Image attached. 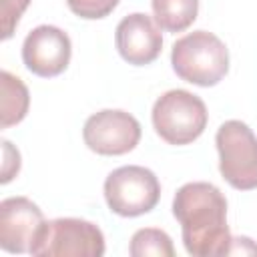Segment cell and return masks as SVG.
I'll return each mask as SVG.
<instances>
[{"mask_svg":"<svg viewBox=\"0 0 257 257\" xmlns=\"http://www.w3.org/2000/svg\"><path fill=\"white\" fill-rule=\"evenodd\" d=\"M173 215L181 223L189 255H229L231 233L227 225V199L211 183H187L173 199Z\"/></svg>","mask_w":257,"mask_h":257,"instance_id":"1","label":"cell"},{"mask_svg":"<svg viewBox=\"0 0 257 257\" xmlns=\"http://www.w3.org/2000/svg\"><path fill=\"white\" fill-rule=\"evenodd\" d=\"M171 64L179 78L197 86H213L229 70V50L213 32L195 30L173 44Z\"/></svg>","mask_w":257,"mask_h":257,"instance_id":"2","label":"cell"},{"mask_svg":"<svg viewBox=\"0 0 257 257\" xmlns=\"http://www.w3.org/2000/svg\"><path fill=\"white\" fill-rule=\"evenodd\" d=\"M205 102L183 88L161 94L153 104V126L169 145H189L197 141L207 126Z\"/></svg>","mask_w":257,"mask_h":257,"instance_id":"3","label":"cell"},{"mask_svg":"<svg viewBox=\"0 0 257 257\" xmlns=\"http://www.w3.org/2000/svg\"><path fill=\"white\" fill-rule=\"evenodd\" d=\"M28 253L38 257H100L104 255V235L94 223L84 219H52L42 223Z\"/></svg>","mask_w":257,"mask_h":257,"instance_id":"4","label":"cell"},{"mask_svg":"<svg viewBox=\"0 0 257 257\" xmlns=\"http://www.w3.org/2000/svg\"><path fill=\"white\" fill-rule=\"evenodd\" d=\"M219 171L239 191L257 189V137L241 120H225L217 135Z\"/></svg>","mask_w":257,"mask_h":257,"instance_id":"5","label":"cell"},{"mask_svg":"<svg viewBox=\"0 0 257 257\" xmlns=\"http://www.w3.org/2000/svg\"><path fill=\"white\" fill-rule=\"evenodd\" d=\"M104 199L112 213L120 217H139L157 207L161 183L151 169L139 165L118 167L104 181Z\"/></svg>","mask_w":257,"mask_h":257,"instance_id":"6","label":"cell"},{"mask_svg":"<svg viewBox=\"0 0 257 257\" xmlns=\"http://www.w3.org/2000/svg\"><path fill=\"white\" fill-rule=\"evenodd\" d=\"M84 145L96 155L116 157L133 151L141 141L139 120L118 108H104L90 114L82 128Z\"/></svg>","mask_w":257,"mask_h":257,"instance_id":"7","label":"cell"},{"mask_svg":"<svg viewBox=\"0 0 257 257\" xmlns=\"http://www.w3.org/2000/svg\"><path fill=\"white\" fill-rule=\"evenodd\" d=\"M72 46L64 30L42 24L30 30L22 44V60L26 68L42 78L58 76L70 62Z\"/></svg>","mask_w":257,"mask_h":257,"instance_id":"8","label":"cell"},{"mask_svg":"<svg viewBox=\"0 0 257 257\" xmlns=\"http://www.w3.org/2000/svg\"><path fill=\"white\" fill-rule=\"evenodd\" d=\"M44 217L26 197H8L0 203V247L8 253H26L42 227Z\"/></svg>","mask_w":257,"mask_h":257,"instance_id":"9","label":"cell"},{"mask_svg":"<svg viewBox=\"0 0 257 257\" xmlns=\"http://www.w3.org/2000/svg\"><path fill=\"white\" fill-rule=\"evenodd\" d=\"M114 40L118 54L135 66L151 64L163 48L161 30L155 26L153 18L143 12H133L124 16L116 26Z\"/></svg>","mask_w":257,"mask_h":257,"instance_id":"10","label":"cell"},{"mask_svg":"<svg viewBox=\"0 0 257 257\" xmlns=\"http://www.w3.org/2000/svg\"><path fill=\"white\" fill-rule=\"evenodd\" d=\"M0 86H2V98H0V126L8 128L12 124H18L26 112H28V104H30V94L26 84L10 74L8 70L0 72Z\"/></svg>","mask_w":257,"mask_h":257,"instance_id":"11","label":"cell"},{"mask_svg":"<svg viewBox=\"0 0 257 257\" xmlns=\"http://www.w3.org/2000/svg\"><path fill=\"white\" fill-rule=\"evenodd\" d=\"M151 4L157 24L167 32L187 30L199 14V0H153Z\"/></svg>","mask_w":257,"mask_h":257,"instance_id":"12","label":"cell"},{"mask_svg":"<svg viewBox=\"0 0 257 257\" xmlns=\"http://www.w3.org/2000/svg\"><path fill=\"white\" fill-rule=\"evenodd\" d=\"M128 253L133 257H173L175 255V247L171 237L155 227H147V229H139L128 245Z\"/></svg>","mask_w":257,"mask_h":257,"instance_id":"13","label":"cell"},{"mask_svg":"<svg viewBox=\"0 0 257 257\" xmlns=\"http://www.w3.org/2000/svg\"><path fill=\"white\" fill-rule=\"evenodd\" d=\"M66 4L76 16L86 20H96L108 16L116 8L118 0H66Z\"/></svg>","mask_w":257,"mask_h":257,"instance_id":"14","label":"cell"},{"mask_svg":"<svg viewBox=\"0 0 257 257\" xmlns=\"http://www.w3.org/2000/svg\"><path fill=\"white\" fill-rule=\"evenodd\" d=\"M30 0H2V38L8 40L14 34V28L22 16V12L28 8Z\"/></svg>","mask_w":257,"mask_h":257,"instance_id":"15","label":"cell"},{"mask_svg":"<svg viewBox=\"0 0 257 257\" xmlns=\"http://www.w3.org/2000/svg\"><path fill=\"white\" fill-rule=\"evenodd\" d=\"M2 153H4V163H2V183H8L12 177L18 175L20 171V153L12 147L10 141H2Z\"/></svg>","mask_w":257,"mask_h":257,"instance_id":"16","label":"cell"},{"mask_svg":"<svg viewBox=\"0 0 257 257\" xmlns=\"http://www.w3.org/2000/svg\"><path fill=\"white\" fill-rule=\"evenodd\" d=\"M233 253H257V245L249 237H235L229 247V255Z\"/></svg>","mask_w":257,"mask_h":257,"instance_id":"17","label":"cell"}]
</instances>
